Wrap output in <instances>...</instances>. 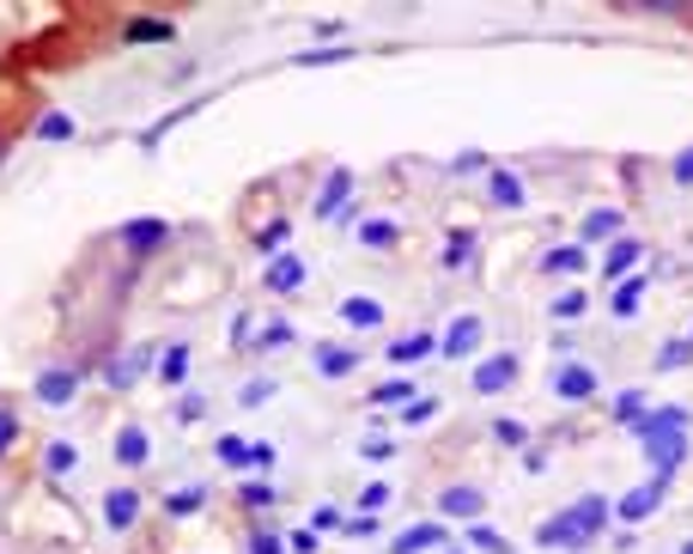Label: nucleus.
<instances>
[{"mask_svg": "<svg viewBox=\"0 0 693 554\" xmlns=\"http://www.w3.org/2000/svg\"><path fill=\"white\" fill-rule=\"evenodd\" d=\"M608 518H615V500H602V494H584V500H572L566 512H554V518H541V530H536V542L541 549H590V542L608 530Z\"/></svg>", "mask_w": 693, "mask_h": 554, "instance_id": "f257e3e1", "label": "nucleus"}, {"mask_svg": "<svg viewBox=\"0 0 693 554\" xmlns=\"http://www.w3.org/2000/svg\"><path fill=\"white\" fill-rule=\"evenodd\" d=\"M146 372H158V342H134L128 354L104 359V390H134Z\"/></svg>", "mask_w": 693, "mask_h": 554, "instance_id": "f03ea898", "label": "nucleus"}, {"mask_svg": "<svg viewBox=\"0 0 693 554\" xmlns=\"http://www.w3.org/2000/svg\"><path fill=\"white\" fill-rule=\"evenodd\" d=\"M639 451H645V463H651V475H663V481H675V469H681V463H688L693 439L681 433V426H669V433H651V439H639Z\"/></svg>", "mask_w": 693, "mask_h": 554, "instance_id": "7ed1b4c3", "label": "nucleus"}, {"mask_svg": "<svg viewBox=\"0 0 693 554\" xmlns=\"http://www.w3.org/2000/svg\"><path fill=\"white\" fill-rule=\"evenodd\" d=\"M663 500H669V481H663V475H651V481H639V488L621 494V500H615V518H621V524H645V518L663 512Z\"/></svg>", "mask_w": 693, "mask_h": 554, "instance_id": "20e7f679", "label": "nucleus"}, {"mask_svg": "<svg viewBox=\"0 0 693 554\" xmlns=\"http://www.w3.org/2000/svg\"><path fill=\"white\" fill-rule=\"evenodd\" d=\"M116 244H122L128 256H158V251L170 244V220H153V213H141V220H128V225L116 232Z\"/></svg>", "mask_w": 693, "mask_h": 554, "instance_id": "39448f33", "label": "nucleus"}, {"mask_svg": "<svg viewBox=\"0 0 693 554\" xmlns=\"http://www.w3.org/2000/svg\"><path fill=\"white\" fill-rule=\"evenodd\" d=\"M347 208H354V171H347V165H335V171L323 177V189H316L311 213H316V220H340Z\"/></svg>", "mask_w": 693, "mask_h": 554, "instance_id": "423d86ee", "label": "nucleus"}, {"mask_svg": "<svg viewBox=\"0 0 693 554\" xmlns=\"http://www.w3.org/2000/svg\"><path fill=\"white\" fill-rule=\"evenodd\" d=\"M304 280H311V263H304L299 251L275 256V263L262 268V287L275 292V299H292V292H304Z\"/></svg>", "mask_w": 693, "mask_h": 554, "instance_id": "0eeeda50", "label": "nucleus"}, {"mask_svg": "<svg viewBox=\"0 0 693 554\" xmlns=\"http://www.w3.org/2000/svg\"><path fill=\"white\" fill-rule=\"evenodd\" d=\"M432 549H450L445 518H426V524H407L402 536H390V554H432Z\"/></svg>", "mask_w": 693, "mask_h": 554, "instance_id": "6e6552de", "label": "nucleus"}, {"mask_svg": "<svg viewBox=\"0 0 693 554\" xmlns=\"http://www.w3.org/2000/svg\"><path fill=\"white\" fill-rule=\"evenodd\" d=\"M31 396H37L43 409H67V402L79 396V372H74V366H49V372H37Z\"/></svg>", "mask_w": 693, "mask_h": 554, "instance_id": "1a4fd4ad", "label": "nucleus"}, {"mask_svg": "<svg viewBox=\"0 0 693 554\" xmlns=\"http://www.w3.org/2000/svg\"><path fill=\"white\" fill-rule=\"evenodd\" d=\"M481 342H487L481 317H469V311H462V317H450V330L438 335V354H445V359H469Z\"/></svg>", "mask_w": 693, "mask_h": 554, "instance_id": "9d476101", "label": "nucleus"}, {"mask_svg": "<svg viewBox=\"0 0 693 554\" xmlns=\"http://www.w3.org/2000/svg\"><path fill=\"white\" fill-rule=\"evenodd\" d=\"M596 390H602V378H596V366H584V359H572V366L554 372V396H560V402H590Z\"/></svg>", "mask_w": 693, "mask_h": 554, "instance_id": "9b49d317", "label": "nucleus"}, {"mask_svg": "<svg viewBox=\"0 0 693 554\" xmlns=\"http://www.w3.org/2000/svg\"><path fill=\"white\" fill-rule=\"evenodd\" d=\"M474 390L481 396H505L517 384V354H493V359H474Z\"/></svg>", "mask_w": 693, "mask_h": 554, "instance_id": "f8f14e48", "label": "nucleus"}, {"mask_svg": "<svg viewBox=\"0 0 693 554\" xmlns=\"http://www.w3.org/2000/svg\"><path fill=\"white\" fill-rule=\"evenodd\" d=\"M487 201H493L499 213H517V208L529 201V189H524V177H517V171L493 165V171H487Z\"/></svg>", "mask_w": 693, "mask_h": 554, "instance_id": "ddd939ff", "label": "nucleus"}, {"mask_svg": "<svg viewBox=\"0 0 693 554\" xmlns=\"http://www.w3.org/2000/svg\"><path fill=\"white\" fill-rule=\"evenodd\" d=\"M134 524H141V494H134V488H110L104 494V530L128 536Z\"/></svg>", "mask_w": 693, "mask_h": 554, "instance_id": "4468645a", "label": "nucleus"}, {"mask_svg": "<svg viewBox=\"0 0 693 554\" xmlns=\"http://www.w3.org/2000/svg\"><path fill=\"white\" fill-rule=\"evenodd\" d=\"M627 232V220H621V208H590L584 213V225H578V244H615V237Z\"/></svg>", "mask_w": 693, "mask_h": 554, "instance_id": "2eb2a0df", "label": "nucleus"}, {"mask_svg": "<svg viewBox=\"0 0 693 554\" xmlns=\"http://www.w3.org/2000/svg\"><path fill=\"white\" fill-rule=\"evenodd\" d=\"M645 256V237H633V232H621L615 244H608V256H602V280H627L633 275V263Z\"/></svg>", "mask_w": 693, "mask_h": 554, "instance_id": "dca6fc26", "label": "nucleus"}, {"mask_svg": "<svg viewBox=\"0 0 693 554\" xmlns=\"http://www.w3.org/2000/svg\"><path fill=\"white\" fill-rule=\"evenodd\" d=\"M438 512H445V524H450V518L474 524V518L487 512V494L481 488H438Z\"/></svg>", "mask_w": 693, "mask_h": 554, "instance_id": "f3484780", "label": "nucleus"}, {"mask_svg": "<svg viewBox=\"0 0 693 554\" xmlns=\"http://www.w3.org/2000/svg\"><path fill=\"white\" fill-rule=\"evenodd\" d=\"M669 426H681V433H693V414L681 409V402H669V409H645L639 421H633V439H651V433H669Z\"/></svg>", "mask_w": 693, "mask_h": 554, "instance_id": "a211bd4d", "label": "nucleus"}, {"mask_svg": "<svg viewBox=\"0 0 693 554\" xmlns=\"http://www.w3.org/2000/svg\"><path fill=\"white\" fill-rule=\"evenodd\" d=\"M340 323H347V330H383V304L366 299V292H347V299H340Z\"/></svg>", "mask_w": 693, "mask_h": 554, "instance_id": "6ab92c4d", "label": "nucleus"}, {"mask_svg": "<svg viewBox=\"0 0 693 554\" xmlns=\"http://www.w3.org/2000/svg\"><path fill=\"white\" fill-rule=\"evenodd\" d=\"M287 237H292V220H268L249 232V251L262 256V263H275V256H287Z\"/></svg>", "mask_w": 693, "mask_h": 554, "instance_id": "aec40b11", "label": "nucleus"}, {"mask_svg": "<svg viewBox=\"0 0 693 554\" xmlns=\"http://www.w3.org/2000/svg\"><path fill=\"white\" fill-rule=\"evenodd\" d=\"M645 292H651V280H645V275L615 280V299H608V311H615L621 323H633V317H639V304H645Z\"/></svg>", "mask_w": 693, "mask_h": 554, "instance_id": "412c9836", "label": "nucleus"}, {"mask_svg": "<svg viewBox=\"0 0 693 554\" xmlns=\"http://www.w3.org/2000/svg\"><path fill=\"white\" fill-rule=\"evenodd\" d=\"M354 366H359V354L347 342H316V372L323 378H354Z\"/></svg>", "mask_w": 693, "mask_h": 554, "instance_id": "4be33fe9", "label": "nucleus"}, {"mask_svg": "<svg viewBox=\"0 0 693 554\" xmlns=\"http://www.w3.org/2000/svg\"><path fill=\"white\" fill-rule=\"evenodd\" d=\"M165 390H183L189 378V342H165V354H158V372H153Z\"/></svg>", "mask_w": 693, "mask_h": 554, "instance_id": "5701e85b", "label": "nucleus"}, {"mask_svg": "<svg viewBox=\"0 0 693 554\" xmlns=\"http://www.w3.org/2000/svg\"><path fill=\"white\" fill-rule=\"evenodd\" d=\"M383 354H390V366H414V359L438 354V335L414 330V335H402V342H390V347H383Z\"/></svg>", "mask_w": 693, "mask_h": 554, "instance_id": "b1692460", "label": "nucleus"}, {"mask_svg": "<svg viewBox=\"0 0 693 554\" xmlns=\"http://www.w3.org/2000/svg\"><path fill=\"white\" fill-rule=\"evenodd\" d=\"M146 457H153V439H146V426H122V433H116V463H122V469H141Z\"/></svg>", "mask_w": 693, "mask_h": 554, "instance_id": "393cba45", "label": "nucleus"}, {"mask_svg": "<svg viewBox=\"0 0 693 554\" xmlns=\"http://www.w3.org/2000/svg\"><path fill=\"white\" fill-rule=\"evenodd\" d=\"M590 268V251L584 244H560V251L541 256V275H584Z\"/></svg>", "mask_w": 693, "mask_h": 554, "instance_id": "a878e982", "label": "nucleus"}, {"mask_svg": "<svg viewBox=\"0 0 693 554\" xmlns=\"http://www.w3.org/2000/svg\"><path fill=\"white\" fill-rule=\"evenodd\" d=\"M359 244H366V251H395V244H402V225L395 220H359Z\"/></svg>", "mask_w": 693, "mask_h": 554, "instance_id": "bb28decb", "label": "nucleus"}, {"mask_svg": "<svg viewBox=\"0 0 693 554\" xmlns=\"http://www.w3.org/2000/svg\"><path fill=\"white\" fill-rule=\"evenodd\" d=\"M462 542H469V554H517V549H511V542L499 536L493 524H487V518H474V524L462 530Z\"/></svg>", "mask_w": 693, "mask_h": 554, "instance_id": "cd10ccee", "label": "nucleus"}, {"mask_svg": "<svg viewBox=\"0 0 693 554\" xmlns=\"http://www.w3.org/2000/svg\"><path fill=\"white\" fill-rule=\"evenodd\" d=\"M414 390H420V384L395 372L390 384H378V390H371V409H407V402H414Z\"/></svg>", "mask_w": 693, "mask_h": 554, "instance_id": "c85d7f7f", "label": "nucleus"}, {"mask_svg": "<svg viewBox=\"0 0 693 554\" xmlns=\"http://www.w3.org/2000/svg\"><path fill=\"white\" fill-rule=\"evenodd\" d=\"M122 37H128V43H170V37H177V25H170V19H128Z\"/></svg>", "mask_w": 693, "mask_h": 554, "instance_id": "c756f323", "label": "nucleus"}, {"mask_svg": "<svg viewBox=\"0 0 693 554\" xmlns=\"http://www.w3.org/2000/svg\"><path fill=\"white\" fill-rule=\"evenodd\" d=\"M275 500H280V488L268 481V475H256V481H244V488H237V506H244V512H268Z\"/></svg>", "mask_w": 693, "mask_h": 554, "instance_id": "7c9ffc66", "label": "nucleus"}, {"mask_svg": "<svg viewBox=\"0 0 693 554\" xmlns=\"http://www.w3.org/2000/svg\"><path fill=\"white\" fill-rule=\"evenodd\" d=\"M548 311H554V323H578V317L590 311V292H584V287H572V292H554V304H548Z\"/></svg>", "mask_w": 693, "mask_h": 554, "instance_id": "2f4dec72", "label": "nucleus"}, {"mask_svg": "<svg viewBox=\"0 0 693 554\" xmlns=\"http://www.w3.org/2000/svg\"><path fill=\"white\" fill-rule=\"evenodd\" d=\"M469 256H474V232H450L445 237V251H438V263L457 275V268H469Z\"/></svg>", "mask_w": 693, "mask_h": 554, "instance_id": "473e14b6", "label": "nucleus"}, {"mask_svg": "<svg viewBox=\"0 0 693 554\" xmlns=\"http://www.w3.org/2000/svg\"><path fill=\"white\" fill-rule=\"evenodd\" d=\"M201 506H208V488H170L165 494V512L170 518H195Z\"/></svg>", "mask_w": 693, "mask_h": 554, "instance_id": "72a5a7b5", "label": "nucleus"}, {"mask_svg": "<svg viewBox=\"0 0 693 554\" xmlns=\"http://www.w3.org/2000/svg\"><path fill=\"white\" fill-rule=\"evenodd\" d=\"M359 49H347V43H328V49H299L292 55V67H335V62H354Z\"/></svg>", "mask_w": 693, "mask_h": 554, "instance_id": "f704fd0d", "label": "nucleus"}, {"mask_svg": "<svg viewBox=\"0 0 693 554\" xmlns=\"http://www.w3.org/2000/svg\"><path fill=\"white\" fill-rule=\"evenodd\" d=\"M299 342V335H292V323H262V330H256V354H280V347H292Z\"/></svg>", "mask_w": 693, "mask_h": 554, "instance_id": "c9c22d12", "label": "nucleus"}, {"mask_svg": "<svg viewBox=\"0 0 693 554\" xmlns=\"http://www.w3.org/2000/svg\"><path fill=\"white\" fill-rule=\"evenodd\" d=\"M493 445H505V451H529V426H524V421H511V414H499V421H493Z\"/></svg>", "mask_w": 693, "mask_h": 554, "instance_id": "e433bc0d", "label": "nucleus"}, {"mask_svg": "<svg viewBox=\"0 0 693 554\" xmlns=\"http://www.w3.org/2000/svg\"><path fill=\"white\" fill-rule=\"evenodd\" d=\"M688 359H693L688 335H675V342H663V347H657V372H681Z\"/></svg>", "mask_w": 693, "mask_h": 554, "instance_id": "4c0bfd02", "label": "nucleus"}, {"mask_svg": "<svg viewBox=\"0 0 693 554\" xmlns=\"http://www.w3.org/2000/svg\"><path fill=\"white\" fill-rule=\"evenodd\" d=\"M74 463H79V451L67 445V439H55V445L43 451V469H49V475H74Z\"/></svg>", "mask_w": 693, "mask_h": 554, "instance_id": "58836bf2", "label": "nucleus"}, {"mask_svg": "<svg viewBox=\"0 0 693 554\" xmlns=\"http://www.w3.org/2000/svg\"><path fill=\"white\" fill-rule=\"evenodd\" d=\"M645 409H651V402H645V390H621V396H615V421H621V426H633Z\"/></svg>", "mask_w": 693, "mask_h": 554, "instance_id": "ea45409f", "label": "nucleus"}, {"mask_svg": "<svg viewBox=\"0 0 693 554\" xmlns=\"http://www.w3.org/2000/svg\"><path fill=\"white\" fill-rule=\"evenodd\" d=\"M37 134H43V141H74V117L49 110V117H37Z\"/></svg>", "mask_w": 693, "mask_h": 554, "instance_id": "a19ab883", "label": "nucleus"}, {"mask_svg": "<svg viewBox=\"0 0 693 554\" xmlns=\"http://www.w3.org/2000/svg\"><path fill=\"white\" fill-rule=\"evenodd\" d=\"M213 451H220V463H225V469H249V445H244V439H232V433H225Z\"/></svg>", "mask_w": 693, "mask_h": 554, "instance_id": "79ce46f5", "label": "nucleus"}, {"mask_svg": "<svg viewBox=\"0 0 693 554\" xmlns=\"http://www.w3.org/2000/svg\"><path fill=\"white\" fill-rule=\"evenodd\" d=\"M340 530H347V542L378 536V512H354V518H340Z\"/></svg>", "mask_w": 693, "mask_h": 554, "instance_id": "37998d69", "label": "nucleus"}, {"mask_svg": "<svg viewBox=\"0 0 693 554\" xmlns=\"http://www.w3.org/2000/svg\"><path fill=\"white\" fill-rule=\"evenodd\" d=\"M13 445H19V409L13 402H0V457H7Z\"/></svg>", "mask_w": 693, "mask_h": 554, "instance_id": "c03bdc74", "label": "nucleus"}, {"mask_svg": "<svg viewBox=\"0 0 693 554\" xmlns=\"http://www.w3.org/2000/svg\"><path fill=\"white\" fill-rule=\"evenodd\" d=\"M268 396H275V378H249L244 390H237V402H244V409H262Z\"/></svg>", "mask_w": 693, "mask_h": 554, "instance_id": "a18cd8bd", "label": "nucleus"}, {"mask_svg": "<svg viewBox=\"0 0 693 554\" xmlns=\"http://www.w3.org/2000/svg\"><path fill=\"white\" fill-rule=\"evenodd\" d=\"M249 554H287V536L280 530H249Z\"/></svg>", "mask_w": 693, "mask_h": 554, "instance_id": "49530a36", "label": "nucleus"}, {"mask_svg": "<svg viewBox=\"0 0 693 554\" xmlns=\"http://www.w3.org/2000/svg\"><path fill=\"white\" fill-rule=\"evenodd\" d=\"M359 451H366V463H390L395 457V439L390 433H366V445H359Z\"/></svg>", "mask_w": 693, "mask_h": 554, "instance_id": "de8ad7c7", "label": "nucleus"}, {"mask_svg": "<svg viewBox=\"0 0 693 554\" xmlns=\"http://www.w3.org/2000/svg\"><path fill=\"white\" fill-rule=\"evenodd\" d=\"M383 500H390V481H366V488H359V512H378Z\"/></svg>", "mask_w": 693, "mask_h": 554, "instance_id": "09e8293b", "label": "nucleus"}, {"mask_svg": "<svg viewBox=\"0 0 693 554\" xmlns=\"http://www.w3.org/2000/svg\"><path fill=\"white\" fill-rule=\"evenodd\" d=\"M432 414H438V402H432V396H414V402L402 409V421H407V426H420V421H432Z\"/></svg>", "mask_w": 693, "mask_h": 554, "instance_id": "8fccbe9b", "label": "nucleus"}, {"mask_svg": "<svg viewBox=\"0 0 693 554\" xmlns=\"http://www.w3.org/2000/svg\"><path fill=\"white\" fill-rule=\"evenodd\" d=\"M669 177H675L681 189H693V146H681V153H675V165H669Z\"/></svg>", "mask_w": 693, "mask_h": 554, "instance_id": "3c124183", "label": "nucleus"}, {"mask_svg": "<svg viewBox=\"0 0 693 554\" xmlns=\"http://www.w3.org/2000/svg\"><path fill=\"white\" fill-rule=\"evenodd\" d=\"M201 414H208V396H183V402H177V421L183 426H195Z\"/></svg>", "mask_w": 693, "mask_h": 554, "instance_id": "603ef678", "label": "nucleus"}, {"mask_svg": "<svg viewBox=\"0 0 693 554\" xmlns=\"http://www.w3.org/2000/svg\"><path fill=\"white\" fill-rule=\"evenodd\" d=\"M450 171H457V177H469V171H493V158H487V153H462L457 165H450Z\"/></svg>", "mask_w": 693, "mask_h": 554, "instance_id": "864d4df0", "label": "nucleus"}, {"mask_svg": "<svg viewBox=\"0 0 693 554\" xmlns=\"http://www.w3.org/2000/svg\"><path fill=\"white\" fill-rule=\"evenodd\" d=\"M287 554H316V530H287Z\"/></svg>", "mask_w": 693, "mask_h": 554, "instance_id": "5fc2aeb1", "label": "nucleus"}, {"mask_svg": "<svg viewBox=\"0 0 693 554\" xmlns=\"http://www.w3.org/2000/svg\"><path fill=\"white\" fill-rule=\"evenodd\" d=\"M311 530H340V506H316V512H311Z\"/></svg>", "mask_w": 693, "mask_h": 554, "instance_id": "6e6d98bb", "label": "nucleus"}, {"mask_svg": "<svg viewBox=\"0 0 693 554\" xmlns=\"http://www.w3.org/2000/svg\"><path fill=\"white\" fill-rule=\"evenodd\" d=\"M249 469H275V445H249Z\"/></svg>", "mask_w": 693, "mask_h": 554, "instance_id": "4d7b16f0", "label": "nucleus"}, {"mask_svg": "<svg viewBox=\"0 0 693 554\" xmlns=\"http://www.w3.org/2000/svg\"><path fill=\"white\" fill-rule=\"evenodd\" d=\"M232 347H249V311L232 317Z\"/></svg>", "mask_w": 693, "mask_h": 554, "instance_id": "13d9d810", "label": "nucleus"}, {"mask_svg": "<svg viewBox=\"0 0 693 554\" xmlns=\"http://www.w3.org/2000/svg\"><path fill=\"white\" fill-rule=\"evenodd\" d=\"M524 469H529V475H541V469H548V451L529 445V451H524Z\"/></svg>", "mask_w": 693, "mask_h": 554, "instance_id": "bf43d9fd", "label": "nucleus"}, {"mask_svg": "<svg viewBox=\"0 0 693 554\" xmlns=\"http://www.w3.org/2000/svg\"><path fill=\"white\" fill-rule=\"evenodd\" d=\"M7 153H13V134L0 129V165H7Z\"/></svg>", "mask_w": 693, "mask_h": 554, "instance_id": "052dcab7", "label": "nucleus"}, {"mask_svg": "<svg viewBox=\"0 0 693 554\" xmlns=\"http://www.w3.org/2000/svg\"><path fill=\"white\" fill-rule=\"evenodd\" d=\"M675 554H693V536H688V542H681V549H675Z\"/></svg>", "mask_w": 693, "mask_h": 554, "instance_id": "680f3d73", "label": "nucleus"}, {"mask_svg": "<svg viewBox=\"0 0 693 554\" xmlns=\"http://www.w3.org/2000/svg\"><path fill=\"white\" fill-rule=\"evenodd\" d=\"M438 554H469V549H438Z\"/></svg>", "mask_w": 693, "mask_h": 554, "instance_id": "e2e57ef3", "label": "nucleus"}, {"mask_svg": "<svg viewBox=\"0 0 693 554\" xmlns=\"http://www.w3.org/2000/svg\"><path fill=\"white\" fill-rule=\"evenodd\" d=\"M688 347H693V330H688Z\"/></svg>", "mask_w": 693, "mask_h": 554, "instance_id": "0e129e2a", "label": "nucleus"}]
</instances>
